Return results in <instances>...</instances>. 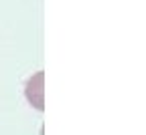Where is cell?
Masks as SVG:
<instances>
[{"instance_id":"1","label":"cell","mask_w":146,"mask_h":135,"mask_svg":"<svg viewBox=\"0 0 146 135\" xmlns=\"http://www.w3.org/2000/svg\"><path fill=\"white\" fill-rule=\"evenodd\" d=\"M43 81H45V75L41 71V73H36L35 77H31L29 83H27V89H25L29 103L35 109H39V111L45 109V101H43Z\"/></svg>"}]
</instances>
